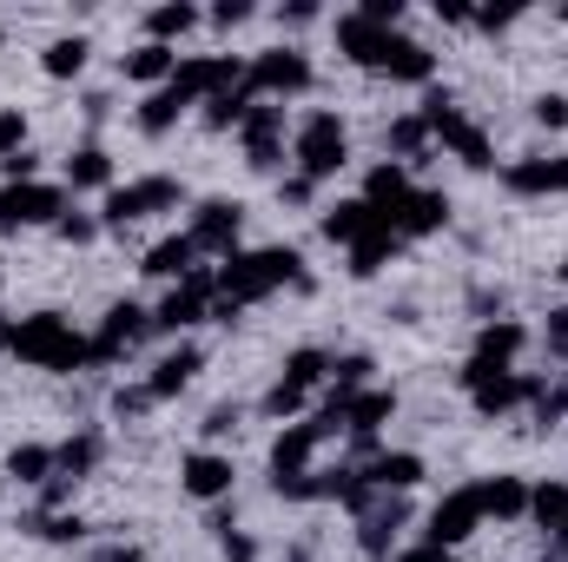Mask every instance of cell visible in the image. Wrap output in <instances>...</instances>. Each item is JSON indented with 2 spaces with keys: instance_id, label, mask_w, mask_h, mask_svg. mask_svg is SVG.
Wrapping results in <instances>:
<instances>
[{
  "instance_id": "10",
  "label": "cell",
  "mask_w": 568,
  "mask_h": 562,
  "mask_svg": "<svg viewBox=\"0 0 568 562\" xmlns=\"http://www.w3.org/2000/svg\"><path fill=\"white\" fill-rule=\"evenodd\" d=\"M179 205V179H133L120 192H106V225H133L145 212H165Z\"/></svg>"
},
{
  "instance_id": "14",
  "label": "cell",
  "mask_w": 568,
  "mask_h": 562,
  "mask_svg": "<svg viewBox=\"0 0 568 562\" xmlns=\"http://www.w3.org/2000/svg\"><path fill=\"white\" fill-rule=\"evenodd\" d=\"M476 523H483V496H476V483H469V490H449V496L436 503V516H429V543L449 550V543H463Z\"/></svg>"
},
{
  "instance_id": "25",
  "label": "cell",
  "mask_w": 568,
  "mask_h": 562,
  "mask_svg": "<svg viewBox=\"0 0 568 562\" xmlns=\"http://www.w3.org/2000/svg\"><path fill=\"white\" fill-rule=\"evenodd\" d=\"M192 259H199V245H192V239L179 232V239H159V245L145 252L140 272H152V279H192V272H199Z\"/></svg>"
},
{
  "instance_id": "4",
  "label": "cell",
  "mask_w": 568,
  "mask_h": 562,
  "mask_svg": "<svg viewBox=\"0 0 568 562\" xmlns=\"http://www.w3.org/2000/svg\"><path fill=\"white\" fill-rule=\"evenodd\" d=\"M463 384H469V398H476V411H483V418H503V411L536 404V398L549 391V384H536V378H523V371H503V364H483V358H469Z\"/></svg>"
},
{
  "instance_id": "35",
  "label": "cell",
  "mask_w": 568,
  "mask_h": 562,
  "mask_svg": "<svg viewBox=\"0 0 568 562\" xmlns=\"http://www.w3.org/2000/svg\"><path fill=\"white\" fill-rule=\"evenodd\" d=\"M67 179H73V185H106V179H113V159H106L100 145H80V152L67 159Z\"/></svg>"
},
{
  "instance_id": "17",
  "label": "cell",
  "mask_w": 568,
  "mask_h": 562,
  "mask_svg": "<svg viewBox=\"0 0 568 562\" xmlns=\"http://www.w3.org/2000/svg\"><path fill=\"white\" fill-rule=\"evenodd\" d=\"M239 133H245V152H252V165H258V172H272V165L284 159V107H252Z\"/></svg>"
},
{
  "instance_id": "18",
  "label": "cell",
  "mask_w": 568,
  "mask_h": 562,
  "mask_svg": "<svg viewBox=\"0 0 568 562\" xmlns=\"http://www.w3.org/2000/svg\"><path fill=\"white\" fill-rule=\"evenodd\" d=\"M410 192H417V185H410V172H404L397 159H384V165H371V179H364V205H371V212H377L384 225L397 219V205H404Z\"/></svg>"
},
{
  "instance_id": "20",
  "label": "cell",
  "mask_w": 568,
  "mask_h": 562,
  "mask_svg": "<svg viewBox=\"0 0 568 562\" xmlns=\"http://www.w3.org/2000/svg\"><path fill=\"white\" fill-rule=\"evenodd\" d=\"M443 219H449V199H443V192H410V199L397 205L390 232H397V239H429V232H443Z\"/></svg>"
},
{
  "instance_id": "53",
  "label": "cell",
  "mask_w": 568,
  "mask_h": 562,
  "mask_svg": "<svg viewBox=\"0 0 568 562\" xmlns=\"http://www.w3.org/2000/svg\"><path fill=\"white\" fill-rule=\"evenodd\" d=\"M225 556H232V562H252V543H245V536H232V530H225Z\"/></svg>"
},
{
  "instance_id": "54",
  "label": "cell",
  "mask_w": 568,
  "mask_h": 562,
  "mask_svg": "<svg viewBox=\"0 0 568 562\" xmlns=\"http://www.w3.org/2000/svg\"><path fill=\"white\" fill-rule=\"evenodd\" d=\"M562 279H568V259H562Z\"/></svg>"
},
{
  "instance_id": "27",
  "label": "cell",
  "mask_w": 568,
  "mask_h": 562,
  "mask_svg": "<svg viewBox=\"0 0 568 562\" xmlns=\"http://www.w3.org/2000/svg\"><path fill=\"white\" fill-rule=\"evenodd\" d=\"M509 185L516 192H568V152L562 159H523V165H509Z\"/></svg>"
},
{
  "instance_id": "34",
  "label": "cell",
  "mask_w": 568,
  "mask_h": 562,
  "mask_svg": "<svg viewBox=\"0 0 568 562\" xmlns=\"http://www.w3.org/2000/svg\"><path fill=\"white\" fill-rule=\"evenodd\" d=\"M40 67H47L53 80H73V73L87 67V40H80V33H67V40H53V47L40 53Z\"/></svg>"
},
{
  "instance_id": "3",
  "label": "cell",
  "mask_w": 568,
  "mask_h": 562,
  "mask_svg": "<svg viewBox=\"0 0 568 562\" xmlns=\"http://www.w3.org/2000/svg\"><path fill=\"white\" fill-rule=\"evenodd\" d=\"M7 351H20V358L40 364V371H80V364H93V338H80V331H73L67 318H53V311L13 324V344H7Z\"/></svg>"
},
{
  "instance_id": "30",
  "label": "cell",
  "mask_w": 568,
  "mask_h": 562,
  "mask_svg": "<svg viewBox=\"0 0 568 562\" xmlns=\"http://www.w3.org/2000/svg\"><path fill=\"white\" fill-rule=\"evenodd\" d=\"M199 27V7H185V0H165V7H152L145 13V33L165 47V40H179V33H192Z\"/></svg>"
},
{
  "instance_id": "1",
  "label": "cell",
  "mask_w": 568,
  "mask_h": 562,
  "mask_svg": "<svg viewBox=\"0 0 568 562\" xmlns=\"http://www.w3.org/2000/svg\"><path fill=\"white\" fill-rule=\"evenodd\" d=\"M337 47H344L357 67H371V73H390V80H417V87H424L429 73H436V53H429V47L404 40L397 27H377V20H364V13H344V20H337Z\"/></svg>"
},
{
  "instance_id": "16",
  "label": "cell",
  "mask_w": 568,
  "mask_h": 562,
  "mask_svg": "<svg viewBox=\"0 0 568 562\" xmlns=\"http://www.w3.org/2000/svg\"><path fill=\"white\" fill-rule=\"evenodd\" d=\"M410 523V503L404 496H377L371 510H364V530H357V543H364V556H390V543H397V530Z\"/></svg>"
},
{
  "instance_id": "9",
  "label": "cell",
  "mask_w": 568,
  "mask_h": 562,
  "mask_svg": "<svg viewBox=\"0 0 568 562\" xmlns=\"http://www.w3.org/2000/svg\"><path fill=\"white\" fill-rule=\"evenodd\" d=\"M245 80V67L239 60H225V53H205V60H179L172 67V87L199 107V100H212V93H225V87H239Z\"/></svg>"
},
{
  "instance_id": "31",
  "label": "cell",
  "mask_w": 568,
  "mask_h": 562,
  "mask_svg": "<svg viewBox=\"0 0 568 562\" xmlns=\"http://www.w3.org/2000/svg\"><path fill=\"white\" fill-rule=\"evenodd\" d=\"M93 463H100V436H67V443L53 450V476H67V483H80Z\"/></svg>"
},
{
  "instance_id": "36",
  "label": "cell",
  "mask_w": 568,
  "mask_h": 562,
  "mask_svg": "<svg viewBox=\"0 0 568 562\" xmlns=\"http://www.w3.org/2000/svg\"><path fill=\"white\" fill-rule=\"evenodd\" d=\"M324 371H331V358H324V351H291V364H284L278 384H291V391H311Z\"/></svg>"
},
{
  "instance_id": "13",
  "label": "cell",
  "mask_w": 568,
  "mask_h": 562,
  "mask_svg": "<svg viewBox=\"0 0 568 562\" xmlns=\"http://www.w3.org/2000/svg\"><path fill=\"white\" fill-rule=\"evenodd\" d=\"M245 87L252 93H297V87H311V60L291 53V47H272L245 67Z\"/></svg>"
},
{
  "instance_id": "26",
  "label": "cell",
  "mask_w": 568,
  "mask_h": 562,
  "mask_svg": "<svg viewBox=\"0 0 568 562\" xmlns=\"http://www.w3.org/2000/svg\"><path fill=\"white\" fill-rule=\"evenodd\" d=\"M523 344H529V331H523L516 318H496V324H483V338H476V358H483V364H503V371H509V358H516Z\"/></svg>"
},
{
  "instance_id": "11",
  "label": "cell",
  "mask_w": 568,
  "mask_h": 562,
  "mask_svg": "<svg viewBox=\"0 0 568 562\" xmlns=\"http://www.w3.org/2000/svg\"><path fill=\"white\" fill-rule=\"evenodd\" d=\"M212 298H219V279H212V272H192V279H179L172 291H165V304L152 311V324H159V331H185V324L205 318Z\"/></svg>"
},
{
  "instance_id": "21",
  "label": "cell",
  "mask_w": 568,
  "mask_h": 562,
  "mask_svg": "<svg viewBox=\"0 0 568 562\" xmlns=\"http://www.w3.org/2000/svg\"><path fill=\"white\" fill-rule=\"evenodd\" d=\"M192 371H199V351H192V344H179L172 358H159V364H152V378H145V391H152V404H165V398H179V391L192 384Z\"/></svg>"
},
{
  "instance_id": "12",
  "label": "cell",
  "mask_w": 568,
  "mask_h": 562,
  "mask_svg": "<svg viewBox=\"0 0 568 562\" xmlns=\"http://www.w3.org/2000/svg\"><path fill=\"white\" fill-rule=\"evenodd\" d=\"M159 324H152V311L140 304H113L106 311V324H100V338H93V364H113V358H126L140 338H152Z\"/></svg>"
},
{
  "instance_id": "37",
  "label": "cell",
  "mask_w": 568,
  "mask_h": 562,
  "mask_svg": "<svg viewBox=\"0 0 568 562\" xmlns=\"http://www.w3.org/2000/svg\"><path fill=\"white\" fill-rule=\"evenodd\" d=\"M397 245H404L397 232H377V239H364V245L351 252V272H357V279H371V272H377V265H384V259H390Z\"/></svg>"
},
{
  "instance_id": "28",
  "label": "cell",
  "mask_w": 568,
  "mask_h": 562,
  "mask_svg": "<svg viewBox=\"0 0 568 562\" xmlns=\"http://www.w3.org/2000/svg\"><path fill=\"white\" fill-rule=\"evenodd\" d=\"M185 107H192V100H185V93H179V87L165 80V87H152V100L140 107V127L152 133V140H159V133H172V120H179Z\"/></svg>"
},
{
  "instance_id": "50",
  "label": "cell",
  "mask_w": 568,
  "mask_h": 562,
  "mask_svg": "<svg viewBox=\"0 0 568 562\" xmlns=\"http://www.w3.org/2000/svg\"><path fill=\"white\" fill-rule=\"evenodd\" d=\"M0 165H7V172H13V185H20V179H33V165H40V159H33V152H13V159H0Z\"/></svg>"
},
{
  "instance_id": "46",
  "label": "cell",
  "mask_w": 568,
  "mask_h": 562,
  "mask_svg": "<svg viewBox=\"0 0 568 562\" xmlns=\"http://www.w3.org/2000/svg\"><path fill=\"white\" fill-rule=\"evenodd\" d=\"M212 20H219V27H239V20H252V0H219Z\"/></svg>"
},
{
  "instance_id": "15",
  "label": "cell",
  "mask_w": 568,
  "mask_h": 562,
  "mask_svg": "<svg viewBox=\"0 0 568 562\" xmlns=\"http://www.w3.org/2000/svg\"><path fill=\"white\" fill-rule=\"evenodd\" d=\"M239 219H245V212H239L232 199H205L185 239H192L199 252H225V259H232V245H239Z\"/></svg>"
},
{
  "instance_id": "48",
  "label": "cell",
  "mask_w": 568,
  "mask_h": 562,
  "mask_svg": "<svg viewBox=\"0 0 568 562\" xmlns=\"http://www.w3.org/2000/svg\"><path fill=\"white\" fill-rule=\"evenodd\" d=\"M232 430H239V411H232V404H219V411L205 418V436H232Z\"/></svg>"
},
{
  "instance_id": "8",
  "label": "cell",
  "mask_w": 568,
  "mask_h": 562,
  "mask_svg": "<svg viewBox=\"0 0 568 562\" xmlns=\"http://www.w3.org/2000/svg\"><path fill=\"white\" fill-rule=\"evenodd\" d=\"M331 430H337L331 411H317L311 423H284V436L272 443V476H304V470H311V450H317Z\"/></svg>"
},
{
  "instance_id": "49",
  "label": "cell",
  "mask_w": 568,
  "mask_h": 562,
  "mask_svg": "<svg viewBox=\"0 0 568 562\" xmlns=\"http://www.w3.org/2000/svg\"><path fill=\"white\" fill-rule=\"evenodd\" d=\"M549 351H562L568 358V304L562 311H549Z\"/></svg>"
},
{
  "instance_id": "40",
  "label": "cell",
  "mask_w": 568,
  "mask_h": 562,
  "mask_svg": "<svg viewBox=\"0 0 568 562\" xmlns=\"http://www.w3.org/2000/svg\"><path fill=\"white\" fill-rule=\"evenodd\" d=\"M331 371H337V398H351V391H364V378H371L377 364H371V358H337Z\"/></svg>"
},
{
  "instance_id": "42",
  "label": "cell",
  "mask_w": 568,
  "mask_h": 562,
  "mask_svg": "<svg viewBox=\"0 0 568 562\" xmlns=\"http://www.w3.org/2000/svg\"><path fill=\"white\" fill-rule=\"evenodd\" d=\"M304 398H311V391H291V384H278V391L265 398V411H272V418H297V411H304Z\"/></svg>"
},
{
  "instance_id": "44",
  "label": "cell",
  "mask_w": 568,
  "mask_h": 562,
  "mask_svg": "<svg viewBox=\"0 0 568 562\" xmlns=\"http://www.w3.org/2000/svg\"><path fill=\"white\" fill-rule=\"evenodd\" d=\"M536 120H542L549 133H556V127H568V100H562V93H549V100H536Z\"/></svg>"
},
{
  "instance_id": "47",
  "label": "cell",
  "mask_w": 568,
  "mask_h": 562,
  "mask_svg": "<svg viewBox=\"0 0 568 562\" xmlns=\"http://www.w3.org/2000/svg\"><path fill=\"white\" fill-rule=\"evenodd\" d=\"M93 232H100V225H93V219H80V212H67V219H60V239H73V245H87Z\"/></svg>"
},
{
  "instance_id": "29",
  "label": "cell",
  "mask_w": 568,
  "mask_h": 562,
  "mask_svg": "<svg viewBox=\"0 0 568 562\" xmlns=\"http://www.w3.org/2000/svg\"><path fill=\"white\" fill-rule=\"evenodd\" d=\"M252 100H258V93H252L245 80H239V87H225V93H212V100H205V127H219V133H225V127H245Z\"/></svg>"
},
{
  "instance_id": "51",
  "label": "cell",
  "mask_w": 568,
  "mask_h": 562,
  "mask_svg": "<svg viewBox=\"0 0 568 562\" xmlns=\"http://www.w3.org/2000/svg\"><path fill=\"white\" fill-rule=\"evenodd\" d=\"M284 199H291V205H304V199H311V179H304V172H291V179H284Z\"/></svg>"
},
{
  "instance_id": "22",
  "label": "cell",
  "mask_w": 568,
  "mask_h": 562,
  "mask_svg": "<svg viewBox=\"0 0 568 562\" xmlns=\"http://www.w3.org/2000/svg\"><path fill=\"white\" fill-rule=\"evenodd\" d=\"M371 490H384V496H404L417 476H424V456H410V450H390V456H371Z\"/></svg>"
},
{
  "instance_id": "5",
  "label": "cell",
  "mask_w": 568,
  "mask_h": 562,
  "mask_svg": "<svg viewBox=\"0 0 568 562\" xmlns=\"http://www.w3.org/2000/svg\"><path fill=\"white\" fill-rule=\"evenodd\" d=\"M297 172L317 185V179H331L337 165H344V152H351V140H344V120L337 113H311L304 127H297Z\"/></svg>"
},
{
  "instance_id": "6",
  "label": "cell",
  "mask_w": 568,
  "mask_h": 562,
  "mask_svg": "<svg viewBox=\"0 0 568 562\" xmlns=\"http://www.w3.org/2000/svg\"><path fill=\"white\" fill-rule=\"evenodd\" d=\"M424 127H429V140H443L456 159H463V165H489V140H483V127H476V120H463L443 93H429Z\"/></svg>"
},
{
  "instance_id": "7",
  "label": "cell",
  "mask_w": 568,
  "mask_h": 562,
  "mask_svg": "<svg viewBox=\"0 0 568 562\" xmlns=\"http://www.w3.org/2000/svg\"><path fill=\"white\" fill-rule=\"evenodd\" d=\"M67 219V192L60 185H40V179H20L0 192V225H60Z\"/></svg>"
},
{
  "instance_id": "32",
  "label": "cell",
  "mask_w": 568,
  "mask_h": 562,
  "mask_svg": "<svg viewBox=\"0 0 568 562\" xmlns=\"http://www.w3.org/2000/svg\"><path fill=\"white\" fill-rule=\"evenodd\" d=\"M126 80H140V87H159V80H172V47L145 40L140 53H126Z\"/></svg>"
},
{
  "instance_id": "38",
  "label": "cell",
  "mask_w": 568,
  "mask_h": 562,
  "mask_svg": "<svg viewBox=\"0 0 568 562\" xmlns=\"http://www.w3.org/2000/svg\"><path fill=\"white\" fill-rule=\"evenodd\" d=\"M429 145V127H424V113H404V120H390V152H404V159H417Z\"/></svg>"
},
{
  "instance_id": "24",
  "label": "cell",
  "mask_w": 568,
  "mask_h": 562,
  "mask_svg": "<svg viewBox=\"0 0 568 562\" xmlns=\"http://www.w3.org/2000/svg\"><path fill=\"white\" fill-rule=\"evenodd\" d=\"M476 496H483V516H529V483L523 476H489V483H476Z\"/></svg>"
},
{
  "instance_id": "39",
  "label": "cell",
  "mask_w": 568,
  "mask_h": 562,
  "mask_svg": "<svg viewBox=\"0 0 568 562\" xmlns=\"http://www.w3.org/2000/svg\"><path fill=\"white\" fill-rule=\"evenodd\" d=\"M27 530H33V536H47V543H80V536H87V523H80V516H33Z\"/></svg>"
},
{
  "instance_id": "45",
  "label": "cell",
  "mask_w": 568,
  "mask_h": 562,
  "mask_svg": "<svg viewBox=\"0 0 568 562\" xmlns=\"http://www.w3.org/2000/svg\"><path fill=\"white\" fill-rule=\"evenodd\" d=\"M113 411H120V418H140V411H152V391H145V384L120 391V398H113Z\"/></svg>"
},
{
  "instance_id": "23",
  "label": "cell",
  "mask_w": 568,
  "mask_h": 562,
  "mask_svg": "<svg viewBox=\"0 0 568 562\" xmlns=\"http://www.w3.org/2000/svg\"><path fill=\"white\" fill-rule=\"evenodd\" d=\"M179 483H185L192 496H205V503H212V496H225V490H232V463H225V456H212V450H199V456H185Z\"/></svg>"
},
{
  "instance_id": "33",
  "label": "cell",
  "mask_w": 568,
  "mask_h": 562,
  "mask_svg": "<svg viewBox=\"0 0 568 562\" xmlns=\"http://www.w3.org/2000/svg\"><path fill=\"white\" fill-rule=\"evenodd\" d=\"M7 476H20V483H53V450H47V443H20V450L7 456Z\"/></svg>"
},
{
  "instance_id": "43",
  "label": "cell",
  "mask_w": 568,
  "mask_h": 562,
  "mask_svg": "<svg viewBox=\"0 0 568 562\" xmlns=\"http://www.w3.org/2000/svg\"><path fill=\"white\" fill-rule=\"evenodd\" d=\"M536 418H542V423H562L568 418V384H556V391H542V398H536Z\"/></svg>"
},
{
  "instance_id": "41",
  "label": "cell",
  "mask_w": 568,
  "mask_h": 562,
  "mask_svg": "<svg viewBox=\"0 0 568 562\" xmlns=\"http://www.w3.org/2000/svg\"><path fill=\"white\" fill-rule=\"evenodd\" d=\"M13 152H27V120H20V107L0 113V159H13Z\"/></svg>"
},
{
  "instance_id": "52",
  "label": "cell",
  "mask_w": 568,
  "mask_h": 562,
  "mask_svg": "<svg viewBox=\"0 0 568 562\" xmlns=\"http://www.w3.org/2000/svg\"><path fill=\"white\" fill-rule=\"evenodd\" d=\"M397 562H449V550H436V543H424V550H404Z\"/></svg>"
},
{
  "instance_id": "19",
  "label": "cell",
  "mask_w": 568,
  "mask_h": 562,
  "mask_svg": "<svg viewBox=\"0 0 568 562\" xmlns=\"http://www.w3.org/2000/svg\"><path fill=\"white\" fill-rule=\"evenodd\" d=\"M377 232H390V225H384L364 199H344V205L324 212V239H337V245H351V252H357L364 239H377Z\"/></svg>"
},
{
  "instance_id": "2",
  "label": "cell",
  "mask_w": 568,
  "mask_h": 562,
  "mask_svg": "<svg viewBox=\"0 0 568 562\" xmlns=\"http://www.w3.org/2000/svg\"><path fill=\"white\" fill-rule=\"evenodd\" d=\"M278 284H304V259H297V252H284V245L232 252L225 272H219V298H232V304H258V298L278 291Z\"/></svg>"
}]
</instances>
